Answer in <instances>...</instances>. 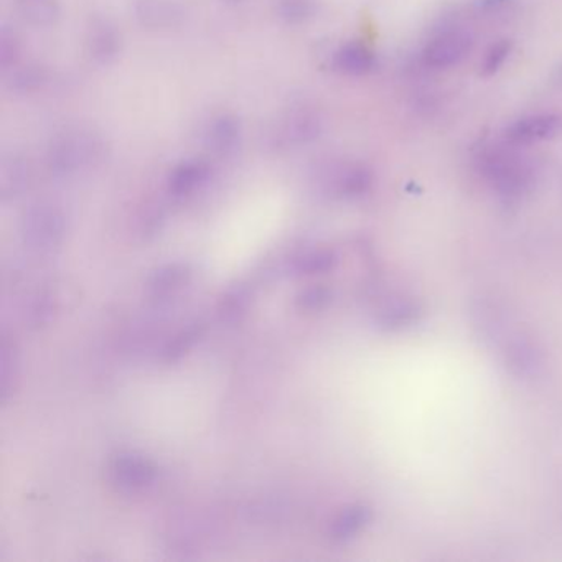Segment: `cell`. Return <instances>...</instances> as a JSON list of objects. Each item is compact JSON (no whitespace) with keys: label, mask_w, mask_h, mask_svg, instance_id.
Here are the masks:
<instances>
[{"label":"cell","mask_w":562,"mask_h":562,"mask_svg":"<svg viewBox=\"0 0 562 562\" xmlns=\"http://www.w3.org/2000/svg\"><path fill=\"white\" fill-rule=\"evenodd\" d=\"M513 148V144L510 148L495 145L481 157V170L485 179L507 200L523 199L536 180L532 162Z\"/></svg>","instance_id":"1"},{"label":"cell","mask_w":562,"mask_h":562,"mask_svg":"<svg viewBox=\"0 0 562 562\" xmlns=\"http://www.w3.org/2000/svg\"><path fill=\"white\" fill-rule=\"evenodd\" d=\"M490 347L498 352L501 363L516 378H535L545 365L538 340L516 320L495 339Z\"/></svg>","instance_id":"2"},{"label":"cell","mask_w":562,"mask_h":562,"mask_svg":"<svg viewBox=\"0 0 562 562\" xmlns=\"http://www.w3.org/2000/svg\"><path fill=\"white\" fill-rule=\"evenodd\" d=\"M103 152L100 136L86 129H69L53 139L47 162L50 170L59 176H72L100 161Z\"/></svg>","instance_id":"3"},{"label":"cell","mask_w":562,"mask_h":562,"mask_svg":"<svg viewBox=\"0 0 562 562\" xmlns=\"http://www.w3.org/2000/svg\"><path fill=\"white\" fill-rule=\"evenodd\" d=\"M22 233L25 243L34 250H52L65 233V216L53 203H37L25 213Z\"/></svg>","instance_id":"4"},{"label":"cell","mask_w":562,"mask_h":562,"mask_svg":"<svg viewBox=\"0 0 562 562\" xmlns=\"http://www.w3.org/2000/svg\"><path fill=\"white\" fill-rule=\"evenodd\" d=\"M110 478L114 487L123 494H141L154 484L155 467L151 460L138 454H119L111 460Z\"/></svg>","instance_id":"5"},{"label":"cell","mask_w":562,"mask_h":562,"mask_svg":"<svg viewBox=\"0 0 562 562\" xmlns=\"http://www.w3.org/2000/svg\"><path fill=\"white\" fill-rule=\"evenodd\" d=\"M323 187L336 199H357L365 195L373 183V174L358 162H340L323 171Z\"/></svg>","instance_id":"6"},{"label":"cell","mask_w":562,"mask_h":562,"mask_svg":"<svg viewBox=\"0 0 562 562\" xmlns=\"http://www.w3.org/2000/svg\"><path fill=\"white\" fill-rule=\"evenodd\" d=\"M123 52V35L119 28L103 17H94L85 35V53L91 63L107 66L116 62Z\"/></svg>","instance_id":"7"},{"label":"cell","mask_w":562,"mask_h":562,"mask_svg":"<svg viewBox=\"0 0 562 562\" xmlns=\"http://www.w3.org/2000/svg\"><path fill=\"white\" fill-rule=\"evenodd\" d=\"M322 117L310 107L301 106L289 111L278 126V138L282 144L306 145L322 135Z\"/></svg>","instance_id":"8"},{"label":"cell","mask_w":562,"mask_h":562,"mask_svg":"<svg viewBox=\"0 0 562 562\" xmlns=\"http://www.w3.org/2000/svg\"><path fill=\"white\" fill-rule=\"evenodd\" d=\"M472 43V37L467 31H443L425 47V63L429 66H434V68H449V66L457 65L469 55Z\"/></svg>","instance_id":"9"},{"label":"cell","mask_w":562,"mask_h":562,"mask_svg":"<svg viewBox=\"0 0 562 562\" xmlns=\"http://www.w3.org/2000/svg\"><path fill=\"white\" fill-rule=\"evenodd\" d=\"M562 132V117L558 114H536L523 117L507 131V139L513 145H528L551 141Z\"/></svg>","instance_id":"10"},{"label":"cell","mask_w":562,"mask_h":562,"mask_svg":"<svg viewBox=\"0 0 562 562\" xmlns=\"http://www.w3.org/2000/svg\"><path fill=\"white\" fill-rule=\"evenodd\" d=\"M136 18L152 30L176 28L186 21V9L176 0H136Z\"/></svg>","instance_id":"11"},{"label":"cell","mask_w":562,"mask_h":562,"mask_svg":"<svg viewBox=\"0 0 562 562\" xmlns=\"http://www.w3.org/2000/svg\"><path fill=\"white\" fill-rule=\"evenodd\" d=\"M378 322L387 329L411 325L421 316V304L411 292H389L376 312Z\"/></svg>","instance_id":"12"},{"label":"cell","mask_w":562,"mask_h":562,"mask_svg":"<svg viewBox=\"0 0 562 562\" xmlns=\"http://www.w3.org/2000/svg\"><path fill=\"white\" fill-rule=\"evenodd\" d=\"M241 136L243 129L240 119L234 114H220L206 129L205 145L212 154L228 157L240 148Z\"/></svg>","instance_id":"13"},{"label":"cell","mask_w":562,"mask_h":562,"mask_svg":"<svg viewBox=\"0 0 562 562\" xmlns=\"http://www.w3.org/2000/svg\"><path fill=\"white\" fill-rule=\"evenodd\" d=\"M212 168L205 161H186L177 165L168 177V192L177 199L192 195L205 186Z\"/></svg>","instance_id":"14"},{"label":"cell","mask_w":562,"mask_h":562,"mask_svg":"<svg viewBox=\"0 0 562 562\" xmlns=\"http://www.w3.org/2000/svg\"><path fill=\"white\" fill-rule=\"evenodd\" d=\"M30 183V167L21 155H9L0 168V189L5 200L21 195Z\"/></svg>","instance_id":"15"},{"label":"cell","mask_w":562,"mask_h":562,"mask_svg":"<svg viewBox=\"0 0 562 562\" xmlns=\"http://www.w3.org/2000/svg\"><path fill=\"white\" fill-rule=\"evenodd\" d=\"M371 513L363 504H350L343 508L332 520L329 533L335 541H348L355 538L370 523Z\"/></svg>","instance_id":"16"},{"label":"cell","mask_w":562,"mask_h":562,"mask_svg":"<svg viewBox=\"0 0 562 562\" xmlns=\"http://www.w3.org/2000/svg\"><path fill=\"white\" fill-rule=\"evenodd\" d=\"M335 66L345 75H367L374 68V55L368 47L352 41L336 52Z\"/></svg>","instance_id":"17"},{"label":"cell","mask_w":562,"mask_h":562,"mask_svg":"<svg viewBox=\"0 0 562 562\" xmlns=\"http://www.w3.org/2000/svg\"><path fill=\"white\" fill-rule=\"evenodd\" d=\"M47 72L40 65H15L8 69V88L15 94H30L46 85Z\"/></svg>","instance_id":"18"},{"label":"cell","mask_w":562,"mask_h":562,"mask_svg":"<svg viewBox=\"0 0 562 562\" xmlns=\"http://www.w3.org/2000/svg\"><path fill=\"white\" fill-rule=\"evenodd\" d=\"M18 14L34 27H49L60 15V0H15Z\"/></svg>","instance_id":"19"},{"label":"cell","mask_w":562,"mask_h":562,"mask_svg":"<svg viewBox=\"0 0 562 562\" xmlns=\"http://www.w3.org/2000/svg\"><path fill=\"white\" fill-rule=\"evenodd\" d=\"M316 12L314 0H276V14L289 25L304 24Z\"/></svg>","instance_id":"20"},{"label":"cell","mask_w":562,"mask_h":562,"mask_svg":"<svg viewBox=\"0 0 562 562\" xmlns=\"http://www.w3.org/2000/svg\"><path fill=\"white\" fill-rule=\"evenodd\" d=\"M186 269L177 268V266H168V268L162 269L154 281H152V291L157 295L170 294V292L177 291L182 288L186 282Z\"/></svg>","instance_id":"21"},{"label":"cell","mask_w":562,"mask_h":562,"mask_svg":"<svg viewBox=\"0 0 562 562\" xmlns=\"http://www.w3.org/2000/svg\"><path fill=\"white\" fill-rule=\"evenodd\" d=\"M18 55H21V41H18L17 34L9 27L2 28V35H0V63H2V68L8 72L12 66L17 65Z\"/></svg>","instance_id":"22"},{"label":"cell","mask_w":562,"mask_h":562,"mask_svg":"<svg viewBox=\"0 0 562 562\" xmlns=\"http://www.w3.org/2000/svg\"><path fill=\"white\" fill-rule=\"evenodd\" d=\"M335 265V256L332 251L319 250L312 251L307 256L302 257L298 261V269L307 272V274H316V272H325Z\"/></svg>","instance_id":"23"},{"label":"cell","mask_w":562,"mask_h":562,"mask_svg":"<svg viewBox=\"0 0 562 562\" xmlns=\"http://www.w3.org/2000/svg\"><path fill=\"white\" fill-rule=\"evenodd\" d=\"M510 53L511 41H498L497 46H494L488 50L487 56H485L484 63H482V75H495V73L503 66V63L507 62Z\"/></svg>","instance_id":"24"},{"label":"cell","mask_w":562,"mask_h":562,"mask_svg":"<svg viewBox=\"0 0 562 562\" xmlns=\"http://www.w3.org/2000/svg\"><path fill=\"white\" fill-rule=\"evenodd\" d=\"M329 291H325V289H310V291L302 295V307H306L307 310L322 309L327 302H329Z\"/></svg>","instance_id":"25"},{"label":"cell","mask_w":562,"mask_h":562,"mask_svg":"<svg viewBox=\"0 0 562 562\" xmlns=\"http://www.w3.org/2000/svg\"><path fill=\"white\" fill-rule=\"evenodd\" d=\"M559 82H561V85H562V69H561V73H559Z\"/></svg>","instance_id":"26"}]
</instances>
